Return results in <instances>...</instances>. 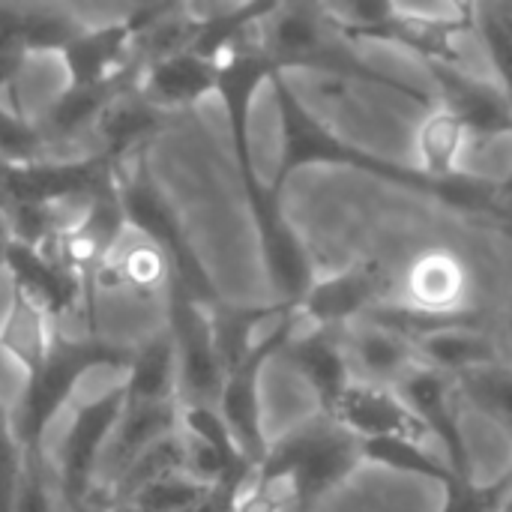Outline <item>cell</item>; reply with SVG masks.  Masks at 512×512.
Here are the masks:
<instances>
[{"label":"cell","instance_id":"6da1fadb","mask_svg":"<svg viewBox=\"0 0 512 512\" xmlns=\"http://www.w3.org/2000/svg\"><path fill=\"white\" fill-rule=\"evenodd\" d=\"M276 114H279V162L273 174V189L282 192L285 183L306 171V168H348L357 174H369L381 183L402 186L417 195H429L447 207L465 210V213H483L492 219H504V195L501 183H492L486 177H465L459 183H441L423 174L417 165L393 162L375 150H366L336 129H330L288 84V75H276L270 81Z\"/></svg>","mask_w":512,"mask_h":512},{"label":"cell","instance_id":"7a4b0ae2","mask_svg":"<svg viewBox=\"0 0 512 512\" xmlns=\"http://www.w3.org/2000/svg\"><path fill=\"white\" fill-rule=\"evenodd\" d=\"M255 39L261 51L285 75L294 69L333 75L342 81H357L366 87L399 93L411 102H420L426 111L435 108V96H429L426 90L369 66L354 51V45L336 30V24L330 21L321 3H276L258 24Z\"/></svg>","mask_w":512,"mask_h":512},{"label":"cell","instance_id":"3957f363","mask_svg":"<svg viewBox=\"0 0 512 512\" xmlns=\"http://www.w3.org/2000/svg\"><path fill=\"white\" fill-rule=\"evenodd\" d=\"M132 360L129 345H117L99 333H57L45 360L24 378L18 405L12 408V429L21 456H45V435L57 414L69 408L78 384L99 372H126Z\"/></svg>","mask_w":512,"mask_h":512},{"label":"cell","instance_id":"277c9868","mask_svg":"<svg viewBox=\"0 0 512 512\" xmlns=\"http://www.w3.org/2000/svg\"><path fill=\"white\" fill-rule=\"evenodd\" d=\"M360 465V441L330 414L318 411L315 417L288 429L282 438L270 441L264 459L255 468L252 486L270 492L285 486L297 510L309 512L330 492L345 486V480H351Z\"/></svg>","mask_w":512,"mask_h":512},{"label":"cell","instance_id":"5b68a950","mask_svg":"<svg viewBox=\"0 0 512 512\" xmlns=\"http://www.w3.org/2000/svg\"><path fill=\"white\" fill-rule=\"evenodd\" d=\"M351 42H381L432 63H462L456 39L474 33V3H321Z\"/></svg>","mask_w":512,"mask_h":512},{"label":"cell","instance_id":"8992f818","mask_svg":"<svg viewBox=\"0 0 512 512\" xmlns=\"http://www.w3.org/2000/svg\"><path fill=\"white\" fill-rule=\"evenodd\" d=\"M117 201L126 219V228L153 243L171 264V291L192 297L195 303L216 309L222 303L204 261L198 258L177 210L165 198V192L153 183V177L141 168L117 171Z\"/></svg>","mask_w":512,"mask_h":512},{"label":"cell","instance_id":"52a82bcc","mask_svg":"<svg viewBox=\"0 0 512 512\" xmlns=\"http://www.w3.org/2000/svg\"><path fill=\"white\" fill-rule=\"evenodd\" d=\"M123 414L120 384L105 390L102 396L75 408L54 456V477L60 489V501L66 512H96L93 501L99 495V468L111 447Z\"/></svg>","mask_w":512,"mask_h":512},{"label":"cell","instance_id":"ba28073f","mask_svg":"<svg viewBox=\"0 0 512 512\" xmlns=\"http://www.w3.org/2000/svg\"><path fill=\"white\" fill-rule=\"evenodd\" d=\"M300 327L297 312L279 318L228 372H225V384L219 393V414L228 423L234 441L240 444L243 456L252 462V468H258V462L264 459L270 438L264 432V411H261V375L267 369V363L273 357L282 354L285 342L291 339V333Z\"/></svg>","mask_w":512,"mask_h":512},{"label":"cell","instance_id":"9c48e42d","mask_svg":"<svg viewBox=\"0 0 512 512\" xmlns=\"http://www.w3.org/2000/svg\"><path fill=\"white\" fill-rule=\"evenodd\" d=\"M162 306L177 357L180 405H216L225 384V363L213 336L210 309L180 291H168Z\"/></svg>","mask_w":512,"mask_h":512},{"label":"cell","instance_id":"30bf717a","mask_svg":"<svg viewBox=\"0 0 512 512\" xmlns=\"http://www.w3.org/2000/svg\"><path fill=\"white\" fill-rule=\"evenodd\" d=\"M393 279L378 258H363L345 270L318 276L297 306V318L318 330L345 333L384 306Z\"/></svg>","mask_w":512,"mask_h":512},{"label":"cell","instance_id":"8fae6325","mask_svg":"<svg viewBox=\"0 0 512 512\" xmlns=\"http://www.w3.org/2000/svg\"><path fill=\"white\" fill-rule=\"evenodd\" d=\"M3 270L12 279V291H18L42 315H48L60 333L66 327V318L78 315H84L87 327L96 333V324L84 312L90 306V282L81 273H75L66 261H60L54 252L12 240Z\"/></svg>","mask_w":512,"mask_h":512},{"label":"cell","instance_id":"7c38bea8","mask_svg":"<svg viewBox=\"0 0 512 512\" xmlns=\"http://www.w3.org/2000/svg\"><path fill=\"white\" fill-rule=\"evenodd\" d=\"M399 396L408 402V408L414 411V417L420 420V426L426 429L429 438H435V444L444 453V462L453 468L456 477L462 480H474V459H471V447L462 429V414H459V390L456 381L417 366L399 387Z\"/></svg>","mask_w":512,"mask_h":512},{"label":"cell","instance_id":"4fadbf2b","mask_svg":"<svg viewBox=\"0 0 512 512\" xmlns=\"http://www.w3.org/2000/svg\"><path fill=\"white\" fill-rule=\"evenodd\" d=\"M429 72L435 78V105L453 114L474 141L512 138V102L495 81L462 63H432Z\"/></svg>","mask_w":512,"mask_h":512},{"label":"cell","instance_id":"5bb4252c","mask_svg":"<svg viewBox=\"0 0 512 512\" xmlns=\"http://www.w3.org/2000/svg\"><path fill=\"white\" fill-rule=\"evenodd\" d=\"M471 273L465 261L447 249H429L408 264L405 273V300L429 330L453 321H468Z\"/></svg>","mask_w":512,"mask_h":512},{"label":"cell","instance_id":"9a60e30c","mask_svg":"<svg viewBox=\"0 0 512 512\" xmlns=\"http://www.w3.org/2000/svg\"><path fill=\"white\" fill-rule=\"evenodd\" d=\"M69 84L75 87H99V84H120L135 81L138 60H135V30L126 18L84 24V30L60 51Z\"/></svg>","mask_w":512,"mask_h":512},{"label":"cell","instance_id":"2e32d148","mask_svg":"<svg viewBox=\"0 0 512 512\" xmlns=\"http://www.w3.org/2000/svg\"><path fill=\"white\" fill-rule=\"evenodd\" d=\"M219 66L222 60H213L195 48L159 57L153 63H144L135 72V90L162 114L183 111L198 105L207 96H216L219 87Z\"/></svg>","mask_w":512,"mask_h":512},{"label":"cell","instance_id":"e0dca14e","mask_svg":"<svg viewBox=\"0 0 512 512\" xmlns=\"http://www.w3.org/2000/svg\"><path fill=\"white\" fill-rule=\"evenodd\" d=\"M324 414H330L339 426H345L357 441H384V438L429 441L426 429L393 387H372L354 381Z\"/></svg>","mask_w":512,"mask_h":512},{"label":"cell","instance_id":"ac0fdd59","mask_svg":"<svg viewBox=\"0 0 512 512\" xmlns=\"http://www.w3.org/2000/svg\"><path fill=\"white\" fill-rule=\"evenodd\" d=\"M279 357L312 390L321 411H330L336 405V399L354 384L348 351H345V333L318 330V327H309V330L297 327L291 333V339L285 342Z\"/></svg>","mask_w":512,"mask_h":512},{"label":"cell","instance_id":"d6986e66","mask_svg":"<svg viewBox=\"0 0 512 512\" xmlns=\"http://www.w3.org/2000/svg\"><path fill=\"white\" fill-rule=\"evenodd\" d=\"M345 351L357 384L399 387L417 366V342L396 327L360 321L345 330Z\"/></svg>","mask_w":512,"mask_h":512},{"label":"cell","instance_id":"ffe728a7","mask_svg":"<svg viewBox=\"0 0 512 512\" xmlns=\"http://www.w3.org/2000/svg\"><path fill=\"white\" fill-rule=\"evenodd\" d=\"M93 285L129 291L147 303H153V300L165 303V297L171 291V264L153 243H147L144 237H138L135 231L126 228L120 243L99 264Z\"/></svg>","mask_w":512,"mask_h":512},{"label":"cell","instance_id":"44dd1931","mask_svg":"<svg viewBox=\"0 0 512 512\" xmlns=\"http://www.w3.org/2000/svg\"><path fill=\"white\" fill-rule=\"evenodd\" d=\"M414 342H417L420 366L435 369L453 381L468 372L507 363L498 342L492 336H486L483 330H477L471 321H453V324L432 327L423 336H417Z\"/></svg>","mask_w":512,"mask_h":512},{"label":"cell","instance_id":"7402d4cb","mask_svg":"<svg viewBox=\"0 0 512 512\" xmlns=\"http://www.w3.org/2000/svg\"><path fill=\"white\" fill-rule=\"evenodd\" d=\"M123 408L171 405L177 396V357L168 330L162 327L147 342L132 348V360L120 375Z\"/></svg>","mask_w":512,"mask_h":512},{"label":"cell","instance_id":"603a6c76","mask_svg":"<svg viewBox=\"0 0 512 512\" xmlns=\"http://www.w3.org/2000/svg\"><path fill=\"white\" fill-rule=\"evenodd\" d=\"M168 114H162L159 108H153L138 90L135 84L126 87L123 93H117L111 99V105L102 111L93 138L99 141L102 156H108L111 162L123 165L129 156L141 153V147L162 129Z\"/></svg>","mask_w":512,"mask_h":512},{"label":"cell","instance_id":"cb8c5ba5","mask_svg":"<svg viewBox=\"0 0 512 512\" xmlns=\"http://www.w3.org/2000/svg\"><path fill=\"white\" fill-rule=\"evenodd\" d=\"M135 81H120V84H99V87H75L66 84V90H60L39 117H33L42 141L48 147L54 144H66V141H78L84 135H93L102 111L111 105V99L117 93H123L126 87H132Z\"/></svg>","mask_w":512,"mask_h":512},{"label":"cell","instance_id":"d4e9b609","mask_svg":"<svg viewBox=\"0 0 512 512\" xmlns=\"http://www.w3.org/2000/svg\"><path fill=\"white\" fill-rule=\"evenodd\" d=\"M414 141H417V168L423 174H429L432 180L459 183V180L471 177V171H465L462 159H465L468 147L474 144V138L444 108H438V105L429 108V114L417 126Z\"/></svg>","mask_w":512,"mask_h":512},{"label":"cell","instance_id":"484cf974","mask_svg":"<svg viewBox=\"0 0 512 512\" xmlns=\"http://www.w3.org/2000/svg\"><path fill=\"white\" fill-rule=\"evenodd\" d=\"M57 333L60 330L51 324L48 315H42L30 300L12 291L6 318L0 321V351L9 354L21 366L24 378L45 360Z\"/></svg>","mask_w":512,"mask_h":512},{"label":"cell","instance_id":"4316f807","mask_svg":"<svg viewBox=\"0 0 512 512\" xmlns=\"http://www.w3.org/2000/svg\"><path fill=\"white\" fill-rule=\"evenodd\" d=\"M360 447H363V462L405 474V477L429 480L435 486H444L456 477L453 468L444 462V456H435L426 447V441L384 438V441H360Z\"/></svg>","mask_w":512,"mask_h":512},{"label":"cell","instance_id":"83f0119b","mask_svg":"<svg viewBox=\"0 0 512 512\" xmlns=\"http://www.w3.org/2000/svg\"><path fill=\"white\" fill-rule=\"evenodd\" d=\"M456 390H459L462 402H468L471 408H477L483 417H489L492 423H498L504 432L512 435L510 363H498V366H486V369L468 372V375L456 378Z\"/></svg>","mask_w":512,"mask_h":512},{"label":"cell","instance_id":"f1b7e54d","mask_svg":"<svg viewBox=\"0 0 512 512\" xmlns=\"http://www.w3.org/2000/svg\"><path fill=\"white\" fill-rule=\"evenodd\" d=\"M474 36L480 39L492 66V81L512 102V30L498 15L495 3H474Z\"/></svg>","mask_w":512,"mask_h":512},{"label":"cell","instance_id":"f546056e","mask_svg":"<svg viewBox=\"0 0 512 512\" xmlns=\"http://www.w3.org/2000/svg\"><path fill=\"white\" fill-rule=\"evenodd\" d=\"M207 489L210 486L198 483L186 471H174L141 486L135 495L126 498V504L138 507L141 512H189L207 495Z\"/></svg>","mask_w":512,"mask_h":512},{"label":"cell","instance_id":"4dcf8cb0","mask_svg":"<svg viewBox=\"0 0 512 512\" xmlns=\"http://www.w3.org/2000/svg\"><path fill=\"white\" fill-rule=\"evenodd\" d=\"M60 489L54 465L45 456H21V474L15 486L12 512H60Z\"/></svg>","mask_w":512,"mask_h":512},{"label":"cell","instance_id":"1f68e13d","mask_svg":"<svg viewBox=\"0 0 512 512\" xmlns=\"http://www.w3.org/2000/svg\"><path fill=\"white\" fill-rule=\"evenodd\" d=\"M512 477L510 471L501 474L492 483H480L474 480H462L453 477L450 483H444V504L438 512H504L510 501Z\"/></svg>","mask_w":512,"mask_h":512},{"label":"cell","instance_id":"d6a6232c","mask_svg":"<svg viewBox=\"0 0 512 512\" xmlns=\"http://www.w3.org/2000/svg\"><path fill=\"white\" fill-rule=\"evenodd\" d=\"M48 144L42 141L33 120L18 108L0 102V165H27L45 159Z\"/></svg>","mask_w":512,"mask_h":512},{"label":"cell","instance_id":"836d02e7","mask_svg":"<svg viewBox=\"0 0 512 512\" xmlns=\"http://www.w3.org/2000/svg\"><path fill=\"white\" fill-rule=\"evenodd\" d=\"M18 474H21V450L12 429V411L0 399V512H12Z\"/></svg>","mask_w":512,"mask_h":512},{"label":"cell","instance_id":"e575fe53","mask_svg":"<svg viewBox=\"0 0 512 512\" xmlns=\"http://www.w3.org/2000/svg\"><path fill=\"white\" fill-rule=\"evenodd\" d=\"M12 228H9V222H6V216H3V210H0V267H6V255H9V246H12Z\"/></svg>","mask_w":512,"mask_h":512},{"label":"cell","instance_id":"d590c367","mask_svg":"<svg viewBox=\"0 0 512 512\" xmlns=\"http://www.w3.org/2000/svg\"><path fill=\"white\" fill-rule=\"evenodd\" d=\"M501 195H504V201H512V168L510 174L501 180Z\"/></svg>","mask_w":512,"mask_h":512},{"label":"cell","instance_id":"8d00e7d4","mask_svg":"<svg viewBox=\"0 0 512 512\" xmlns=\"http://www.w3.org/2000/svg\"><path fill=\"white\" fill-rule=\"evenodd\" d=\"M510 477H512V468H510ZM504 512H512V486H510V501H507V507H504Z\"/></svg>","mask_w":512,"mask_h":512},{"label":"cell","instance_id":"74e56055","mask_svg":"<svg viewBox=\"0 0 512 512\" xmlns=\"http://www.w3.org/2000/svg\"><path fill=\"white\" fill-rule=\"evenodd\" d=\"M507 333H510V342H512V312H510V321H507Z\"/></svg>","mask_w":512,"mask_h":512}]
</instances>
